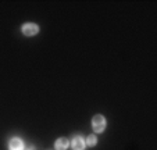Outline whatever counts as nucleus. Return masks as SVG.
Returning <instances> with one entry per match:
<instances>
[{
    "label": "nucleus",
    "mask_w": 157,
    "mask_h": 150,
    "mask_svg": "<svg viewBox=\"0 0 157 150\" xmlns=\"http://www.w3.org/2000/svg\"><path fill=\"white\" fill-rule=\"evenodd\" d=\"M85 146H86L85 140H83V138H81V136H75L71 142L72 150H85Z\"/></svg>",
    "instance_id": "obj_3"
},
{
    "label": "nucleus",
    "mask_w": 157,
    "mask_h": 150,
    "mask_svg": "<svg viewBox=\"0 0 157 150\" xmlns=\"http://www.w3.org/2000/svg\"><path fill=\"white\" fill-rule=\"evenodd\" d=\"M21 31H22V33H24L25 36H35L36 33L39 32V27L36 24L28 22V24H24V25H22Z\"/></svg>",
    "instance_id": "obj_2"
},
{
    "label": "nucleus",
    "mask_w": 157,
    "mask_h": 150,
    "mask_svg": "<svg viewBox=\"0 0 157 150\" xmlns=\"http://www.w3.org/2000/svg\"><path fill=\"white\" fill-rule=\"evenodd\" d=\"M9 150H24V142L20 138H13L9 143Z\"/></svg>",
    "instance_id": "obj_4"
},
{
    "label": "nucleus",
    "mask_w": 157,
    "mask_h": 150,
    "mask_svg": "<svg viewBox=\"0 0 157 150\" xmlns=\"http://www.w3.org/2000/svg\"><path fill=\"white\" fill-rule=\"evenodd\" d=\"M96 143H98V138H96L95 135H89L85 140V144H88V146H90V147L96 146Z\"/></svg>",
    "instance_id": "obj_6"
},
{
    "label": "nucleus",
    "mask_w": 157,
    "mask_h": 150,
    "mask_svg": "<svg viewBox=\"0 0 157 150\" xmlns=\"http://www.w3.org/2000/svg\"><path fill=\"white\" fill-rule=\"evenodd\" d=\"M92 128L95 132L100 133L106 129V118L101 114H96L95 117L92 118Z\"/></svg>",
    "instance_id": "obj_1"
},
{
    "label": "nucleus",
    "mask_w": 157,
    "mask_h": 150,
    "mask_svg": "<svg viewBox=\"0 0 157 150\" xmlns=\"http://www.w3.org/2000/svg\"><path fill=\"white\" fill-rule=\"evenodd\" d=\"M27 150H35V147H33V146H31V147H28Z\"/></svg>",
    "instance_id": "obj_7"
},
{
    "label": "nucleus",
    "mask_w": 157,
    "mask_h": 150,
    "mask_svg": "<svg viewBox=\"0 0 157 150\" xmlns=\"http://www.w3.org/2000/svg\"><path fill=\"white\" fill-rule=\"evenodd\" d=\"M70 146V142L67 138H60L57 139V142L54 143V149L56 150H67Z\"/></svg>",
    "instance_id": "obj_5"
}]
</instances>
